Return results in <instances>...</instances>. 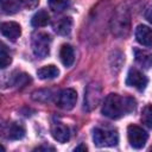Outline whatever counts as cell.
Returning a JSON list of instances; mask_svg holds the SVG:
<instances>
[{
	"label": "cell",
	"mask_w": 152,
	"mask_h": 152,
	"mask_svg": "<svg viewBox=\"0 0 152 152\" xmlns=\"http://www.w3.org/2000/svg\"><path fill=\"white\" fill-rule=\"evenodd\" d=\"M137 107L135 100L129 96H120L118 94H109L102 104V114L109 119H119L122 115L134 112Z\"/></svg>",
	"instance_id": "cell-1"
},
{
	"label": "cell",
	"mask_w": 152,
	"mask_h": 152,
	"mask_svg": "<svg viewBox=\"0 0 152 152\" xmlns=\"http://www.w3.org/2000/svg\"><path fill=\"white\" fill-rule=\"evenodd\" d=\"M94 144L99 147H110L119 142V135L115 129L108 128H95L93 132Z\"/></svg>",
	"instance_id": "cell-2"
},
{
	"label": "cell",
	"mask_w": 152,
	"mask_h": 152,
	"mask_svg": "<svg viewBox=\"0 0 152 152\" xmlns=\"http://www.w3.org/2000/svg\"><path fill=\"white\" fill-rule=\"evenodd\" d=\"M51 37L45 32H37L32 37V51L38 58H45L50 52Z\"/></svg>",
	"instance_id": "cell-3"
},
{
	"label": "cell",
	"mask_w": 152,
	"mask_h": 152,
	"mask_svg": "<svg viewBox=\"0 0 152 152\" xmlns=\"http://www.w3.org/2000/svg\"><path fill=\"white\" fill-rule=\"evenodd\" d=\"M147 133L137 125H129L127 127V139L132 147L142 148L147 141Z\"/></svg>",
	"instance_id": "cell-4"
},
{
	"label": "cell",
	"mask_w": 152,
	"mask_h": 152,
	"mask_svg": "<svg viewBox=\"0 0 152 152\" xmlns=\"http://www.w3.org/2000/svg\"><path fill=\"white\" fill-rule=\"evenodd\" d=\"M101 100V87L97 83H90L84 93V107L88 110L94 109Z\"/></svg>",
	"instance_id": "cell-5"
},
{
	"label": "cell",
	"mask_w": 152,
	"mask_h": 152,
	"mask_svg": "<svg viewBox=\"0 0 152 152\" xmlns=\"http://www.w3.org/2000/svg\"><path fill=\"white\" fill-rule=\"evenodd\" d=\"M147 77L138 69H129L128 70V74H127V77H126V84L128 87H133L138 90H144L147 86Z\"/></svg>",
	"instance_id": "cell-6"
},
{
	"label": "cell",
	"mask_w": 152,
	"mask_h": 152,
	"mask_svg": "<svg viewBox=\"0 0 152 152\" xmlns=\"http://www.w3.org/2000/svg\"><path fill=\"white\" fill-rule=\"evenodd\" d=\"M76 101H77L76 90H74L71 88H66L59 93L58 100H57V106L64 110H70L75 107Z\"/></svg>",
	"instance_id": "cell-7"
},
{
	"label": "cell",
	"mask_w": 152,
	"mask_h": 152,
	"mask_svg": "<svg viewBox=\"0 0 152 152\" xmlns=\"http://www.w3.org/2000/svg\"><path fill=\"white\" fill-rule=\"evenodd\" d=\"M1 34L11 40H15L21 34V27L15 21H6L1 24Z\"/></svg>",
	"instance_id": "cell-8"
},
{
	"label": "cell",
	"mask_w": 152,
	"mask_h": 152,
	"mask_svg": "<svg viewBox=\"0 0 152 152\" xmlns=\"http://www.w3.org/2000/svg\"><path fill=\"white\" fill-rule=\"evenodd\" d=\"M135 39L144 46H152V30L145 25H139L135 28Z\"/></svg>",
	"instance_id": "cell-9"
},
{
	"label": "cell",
	"mask_w": 152,
	"mask_h": 152,
	"mask_svg": "<svg viewBox=\"0 0 152 152\" xmlns=\"http://www.w3.org/2000/svg\"><path fill=\"white\" fill-rule=\"evenodd\" d=\"M51 134L58 142H66L70 139L69 128L63 124H55L51 128Z\"/></svg>",
	"instance_id": "cell-10"
},
{
	"label": "cell",
	"mask_w": 152,
	"mask_h": 152,
	"mask_svg": "<svg viewBox=\"0 0 152 152\" xmlns=\"http://www.w3.org/2000/svg\"><path fill=\"white\" fill-rule=\"evenodd\" d=\"M59 59L63 63L64 66L69 68L72 65L74 61H75V53H74V49L69 45V44H63L59 49Z\"/></svg>",
	"instance_id": "cell-11"
},
{
	"label": "cell",
	"mask_w": 152,
	"mask_h": 152,
	"mask_svg": "<svg viewBox=\"0 0 152 152\" xmlns=\"http://www.w3.org/2000/svg\"><path fill=\"white\" fill-rule=\"evenodd\" d=\"M71 27H72V19L70 17H64V18H61L59 20H57V23L55 24L53 28L55 31L61 34V36H66L70 33L71 31Z\"/></svg>",
	"instance_id": "cell-12"
},
{
	"label": "cell",
	"mask_w": 152,
	"mask_h": 152,
	"mask_svg": "<svg viewBox=\"0 0 152 152\" xmlns=\"http://www.w3.org/2000/svg\"><path fill=\"white\" fill-rule=\"evenodd\" d=\"M134 57H135V62L145 69H148L152 65V55L145 50H140V49L134 50Z\"/></svg>",
	"instance_id": "cell-13"
},
{
	"label": "cell",
	"mask_w": 152,
	"mask_h": 152,
	"mask_svg": "<svg viewBox=\"0 0 152 152\" xmlns=\"http://www.w3.org/2000/svg\"><path fill=\"white\" fill-rule=\"evenodd\" d=\"M37 75L40 80H52L59 75V70L55 65H45L37 70Z\"/></svg>",
	"instance_id": "cell-14"
},
{
	"label": "cell",
	"mask_w": 152,
	"mask_h": 152,
	"mask_svg": "<svg viewBox=\"0 0 152 152\" xmlns=\"http://www.w3.org/2000/svg\"><path fill=\"white\" fill-rule=\"evenodd\" d=\"M25 135V128L23 125L13 122L10 125L8 131H7V138L11 140H19L21 138H24Z\"/></svg>",
	"instance_id": "cell-15"
},
{
	"label": "cell",
	"mask_w": 152,
	"mask_h": 152,
	"mask_svg": "<svg viewBox=\"0 0 152 152\" xmlns=\"http://www.w3.org/2000/svg\"><path fill=\"white\" fill-rule=\"evenodd\" d=\"M49 21H50V15L45 10L38 11L31 19V24L34 27H43V26L48 25Z\"/></svg>",
	"instance_id": "cell-16"
},
{
	"label": "cell",
	"mask_w": 152,
	"mask_h": 152,
	"mask_svg": "<svg viewBox=\"0 0 152 152\" xmlns=\"http://www.w3.org/2000/svg\"><path fill=\"white\" fill-rule=\"evenodd\" d=\"M1 11L5 14H14L20 8V2L18 0H0Z\"/></svg>",
	"instance_id": "cell-17"
},
{
	"label": "cell",
	"mask_w": 152,
	"mask_h": 152,
	"mask_svg": "<svg viewBox=\"0 0 152 152\" xmlns=\"http://www.w3.org/2000/svg\"><path fill=\"white\" fill-rule=\"evenodd\" d=\"M141 121H142V124L146 127L152 128V104H146L142 108V112H141Z\"/></svg>",
	"instance_id": "cell-18"
},
{
	"label": "cell",
	"mask_w": 152,
	"mask_h": 152,
	"mask_svg": "<svg viewBox=\"0 0 152 152\" xmlns=\"http://www.w3.org/2000/svg\"><path fill=\"white\" fill-rule=\"evenodd\" d=\"M12 62V57L10 55V52L7 51L6 46L4 44H1V50H0V66L1 69H5L6 66H8Z\"/></svg>",
	"instance_id": "cell-19"
},
{
	"label": "cell",
	"mask_w": 152,
	"mask_h": 152,
	"mask_svg": "<svg viewBox=\"0 0 152 152\" xmlns=\"http://www.w3.org/2000/svg\"><path fill=\"white\" fill-rule=\"evenodd\" d=\"M70 0H49V6L53 12H62L69 6Z\"/></svg>",
	"instance_id": "cell-20"
},
{
	"label": "cell",
	"mask_w": 152,
	"mask_h": 152,
	"mask_svg": "<svg viewBox=\"0 0 152 152\" xmlns=\"http://www.w3.org/2000/svg\"><path fill=\"white\" fill-rule=\"evenodd\" d=\"M18 1L20 2V5H21L23 7L28 8V10L34 8V7L39 4V0H18Z\"/></svg>",
	"instance_id": "cell-21"
},
{
	"label": "cell",
	"mask_w": 152,
	"mask_h": 152,
	"mask_svg": "<svg viewBox=\"0 0 152 152\" xmlns=\"http://www.w3.org/2000/svg\"><path fill=\"white\" fill-rule=\"evenodd\" d=\"M145 19H146L150 24H152V6H150V7L146 10V12H145Z\"/></svg>",
	"instance_id": "cell-22"
},
{
	"label": "cell",
	"mask_w": 152,
	"mask_h": 152,
	"mask_svg": "<svg viewBox=\"0 0 152 152\" xmlns=\"http://www.w3.org/2000/svg\"><path fill=\"white\" fill-rule=\"evenodd\" d=\"M75 151H87V146H86V145H83V144H81L80 146L75 147Z\"/></svg>",
	"instance_id": "cell-23"
},
{
	"label": "cell",
	"mask_w": 152,
	"mask_h": 152,
	"mask_svg": "<svg viewBox=\"0 0 152 152\" xmlns=\"http://www.w3.org/2000/svg\"><path fill=\"white\" fill-rule=\"evenodd\" d=\"M36 150L40 151V150H53V148H52V147H37Z\"/></svg>",
	"instance_id": "cell-24"
},
{
	"label": "cell",
	"mask_w": 152,
	"mask_h": 152,
	"mask_svg": "<svg viewBox=\"0 0 152 152\" xmlns=\"http://www.w3.org/2000/svg\"><path fill=\"white\" fill-rule=\"evenodd\" d=\"M151 150H152V147H151Z\"/></svg>",
	"instance_id": "cell-25"
}]
</instances>
